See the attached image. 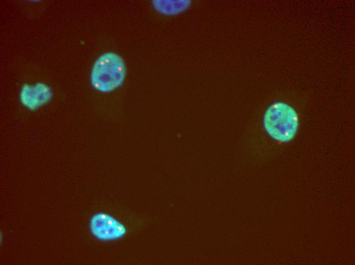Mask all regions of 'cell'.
<instances>
[{
  "label": "cell",
  "instance_id": "obj_1",
  "mask_svg": "<svg viewBox=\"0 0 355 265\" xmlns=\"http://www.w3.org/2000/svg\"><path fill=\"white\" fill-rule=\"evenodd\" d=\"M126 76L124 60L118 54L107 52L95 61L90 74L92 87L101 92H110L123 83Z\"/></svg>",
  "mask_w": 355,
  "mask_h": 265
},
{
  "label": "cell",
  "instance_id": "obj_2",
  "mask_svg": "<svg viewBox=\"0 0 355 265\" xmlns=\"http://www.w3.org/2000/svg\"><path fill=\"white\" fill-rule=\"evenodd\" d=\"M263 124L266 131L272 139L285 142L294 137L298 126V119L293 108L287 103L277 102L266 110Z\"/></svg>",
  "mask_w": 355,
  "mask_h": 265
},
{
  "label": "cell",
  "instance_id": "obj_3",
  "mask_svg": "<svg viewBox=\"0 0 355 265\" xmlns=\"http://www.w3.org/2000/svg\"><path fill=\"white\" fill-rule=\"evenodd\" d=\"M89 228L95 238L104 241L119 239L126 233V229L122 223L105 213L93 215L90 220Z\"/></svg>",
  "mask_w": 355,
  "mask_h": 265
}]
</instances>
